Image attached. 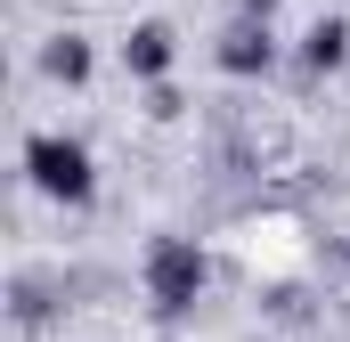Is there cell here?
<instances>
[{"label": "cell", "instance_id": "6da1fadb", "mask_svg": "<svg viewBox=\"0 0 350 342\" xmlns=\"http://www.w3.org/2000/svg\"><path fill=\"white\" fill-rule=\"evenodd\" d=\"M25 179H33L49 204L82 212L90 196H98V155H90L82 139H66V131H33V139H25Z\"/></svg>", "mask_w": 350, "mask_h": 342}, {"label": "cell", "instance_id": "7a4b0ae2", "mask_svg": "<svg viewBox=\"0 0 350 342\" xmlns=\"http://www.w3.org/2000/svg\"><path fill=\"white\" fill-rule=\"evenodd\" d=\"M204 277H212V261H204L196 237H155V245H147V310H155L163 326H179V318L196 310Z\"/></svg>", "mask_w": 350, "mask_h": 342}, {"label": "cell", "instance_id": "3957f363", "mask_svg": "<svg viewBox=\"0 0 350 342\" xmlns=\"http://www.w3.org/2000/svg\"><path fill=\"white\" fill-rule=\"evenodd\" d=\"M212 66H220L228 82H261V74H277V25H269V16H237V25L220 33Z\"/></svg>", "mask_w": 350, "mask_h": 342}, {"label": "cell", "instance_id": "277c9868", "mask_svg": "<svg viewBox=\"0 0 350 342\" xmlns=\"http://www.w3.org/2000/svg\"><path fill=\"white\" fill-rule=\"evenodd\" d=\"M172 66H179V33L163 16H139V25L122 33V74H131V82H172Z\"/></svg>", "mask_w": 350, "mask_h": 342}, {"label": "cell", "instance_id": "5b68a950", "mask_svg": "<svg viewBox=\"0 0 350 342\" xmlns=\"http://www.w3.org/2000/svg\"><path fill=\"white\" fill-rule=\"evenodd\" d=\"M41 74L66 82V90H82L90 74H98V49H90L82 33H49V41H41Z\"/></svg>", "mask_w": 350, "mask_h": 342}, {"label": "cell", "instance_id": "8992f818", "mask_svg": "<svg viewBox=\"0 0 350 342\" xmlns=\"http://www.w3.org/2000/svg\"><path fill=\"white\" fill-rule=\"evenodd\" d=\"M342 66H350V25L342 16H318L301 33V74H342Z\"/></svg>", "mask_w": 350, "mask_h": 342}, {"label": "cell", "instance_id": "52a82bcc", "mask_svg": "<svg viewBox=\"0 0 350 342\" xmlns=\"http://www.w3.org/2000/svg\"><path fill=\"white\" fill-rule=\"evenodd\" d=\"M179 106H187V98H179L172 82H147V114H155V122H179Z\"/></svg>", "mask_w": 350, "mask_h": 342}, {"label": "cell", "instance_id": "ba28073f", "mask_svg": "<svg viewBox=\"0 0 350 342\" xmlns=\"http://www.w3.org/2000/svg\"><path fill=\"white\" fill-rule=\"evenodd\" d=\"M237 16H277V0H237Z\"/></svg>", "mask_w": 350, "mask_h": 342}, {"label": "cell", "instance_id": "9c48e42d", "mask_svg": "<svg viewBox=\"0 0 350 342\" xmlns=\"http://www.w3.org/2000/svg\"><path fill=\"white\" fill-rule=\"evenodd\" d=\"M342 285H350V237H342Z\"/></svg>", "mask_w": 350, "mask_h": 342}]
</instances>
